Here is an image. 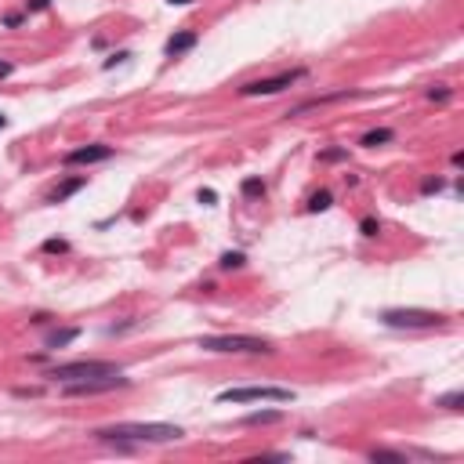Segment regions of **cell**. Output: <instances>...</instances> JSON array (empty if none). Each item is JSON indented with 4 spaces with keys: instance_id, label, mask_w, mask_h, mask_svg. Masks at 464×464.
<instances>
[{
    "instance_id": "6da1fadb",
    "label": "cell",
    "mask_w": 464,
    "mask_h": 464,
    "mask_svg": "<svg viewBox=\"0 0 464 464\" xmlns=\"http://www.w3.org/2000/svg\"><path fill=\"white\" fill-rule=\"evenodd\" d=\"M185 431L178 424H141V421H120V424H105V428H94V439L102 442H178Z\"/></svg>"
},
{
    "instance_id": "7a4b0ae2",
    "label": "cell",
    "mask_w": 464,
    "mask_h": 464,
    "mask_svg": "<svg viewBox=\"0 0 464 464\" xmlns=\"http://www.w3.org/2000/svg\"><path fill=\"white\" fill-rule=\"evenodd\" d=\"M113 374H123L117 363H105V359H76V363H55L47 377L51 381H91V377H113Z\"/></svg>"
},
{
    "instance_id": "3957f363",
    "label": "cell",
    "mask_w": 464,
    "mask_h": 464,
    "mask_svg": "<svg viewBox=\"0 0 464 464\" xmlns=\"http://www.w3.org/2000/svg\"><path fill=\"white\" fill-rule=\"evenodd\" d=\"M385 327L392 330H428V327H442L446 316L431 312V309H385L377 316Z\"/></svg>"
},
{
    "instance_id": "277c9868",
    "label": "cell",
    "mask_w": 464,
    "mask_h": 464,
    "mask_svg": "<svg viewBox=\"0 0 464 464\" xmlns=\"http://www.w3.org/2000/svg\"><path fill=\"white\" fill-rule=\"evenodd\" d=\"M203 352H247V356H268L276 352L265 338H247V334H218V338H200Z\"/></svg>"
},
{
    "instance_id": "5b68a950",
    "label": "cell",
    "mask_w": 464,
    "mask_h": 464,
    "mask_svg": "<svg viewBox=\"0 0 464 464\" xmlns=\"http://www.w3.org/2000/svg\"><path fill=\"white\" fill-rule=\"evenodd\" d=\"M258 399H268V403H291L294 392L291 388H276V385H247V388H225L218 395V403H258Z\"/></svg>"
},
{
    "instance_id": "8992f818",
    "label": "cell",
    "mask_w": 464,
    "mask_h": 464,
    "mask_svg": "<svg viewBox=\"0 0 464 464\" xmlns=\"http://www.w3.org/2000/svg\"><path fill=\"white\" fill-rule=\"evenodd\" d=\"M305 76V69H291V73H276V76H265V80H250V84H243L239 87V94L243 98H268V94H280V91H286L291 84H298V80Z\"/></svg>"
},
{
    "instance_id": "52a82bcc",
    "label": "cell",
    "mask_w": 464,
    "mask_h": 464,
    "mask_svg": "<svg viewBox=\"0 0 464 464\" xmlns=\"http://www.w3.org/2000/svg\"><path fill=\"white\" fill-rule=\"evenodd\" d=\"M131 381L123 374H113V377H91V381H66L62 392L66 395H102V392H117V388H127Z\"/></svg>"
},
{
    "instance_id": "ba28073f",
    "label": "cell",
    "mask_w": 464,
    "mask_h": 464,
    "mask_svg": "<svg viewBox=\"0 0 464 464\" xmlns=\"http://www.w3.org/2000/svg\"><path fill=\"white\" fill-rule=\"evenodd\" d=\"M113 153H117L113 146H102V141H98V146H80V149L66 153V156H62V164H66V167H76V164H102V160H109Z\"/></svg>"
},
{
    "instance_id": "9c48e42d",
    "label": "cell",
    "mask_w": 464,
    "mask_h": 464,
    "mask_svg": "<svg viewBox=\"0 0 464 464\" xmlns=\"http://www.w3.org/2000/svg\"><path fill=\"white\" fill-rule=\"evenodd\" d=\"M193 47H196V33H193V29H182V33H174V37L164 44V51L174 58V55H185V51H193Z\"/></svg>"
},
{
    "instance_id": "30bf717a",
    "label": "cell",
    "mask_w": 464,
    "mask_h": 464,
    "mask_svg": "<svg viewBox=\"0 0 464 464\" xmlns=\"http://www.w3.org/2000/svg\"><path fill=\"white\" fill-rule=\"evenodd\" d=\"M87 185V178H66L62 185H55L51 193H47V203H66L73 193H80V189Z\"/></svg>"
},
{
    "instance_id": "8fae6325",
    "label": "cell",
    "mask_w": 464,
    "mask_h": 464,
    "mask_svg": "<svg viewBox=\"0 0 464 464\" xmlns=\"http://www.w3.org/2000/svg\"><path fill=\"white\" fill-rule=\"evenodd\" d=\"M80 338V327H66V330H51V334H47V348H51V352H58V348H66L69 341H76Z\"/></svg>"
},
{
    "instance_id": "7c38bea8",
    "label": "cell",
    "mask_w": 464,
    "mask_h": 464,
    "mask_svg": "<svg viewBox=\"0 0 464 464\" xmlns=\"http://www.w3.org/2000/svg\"><path fill=\"white\" fill-rule=\"evenodd\" d=\"M392 138H395V135L388 131V127H377V131H366V135L359 138V146H363V149H377V146H388Z\"/></svg>"
},
{
    "instance_id": "4fadbf2b",
    "label": "cell",
    "mask_w": 464,
    "mask_h": 464,
    "mask_svg": "<svg viewBox=\"0 0 464 464\" xmlns=\"http://www.w3.org/2000/svg\"><path fill=\"white\" fill-rule=\"evenodd\" d=\"M280 421H283L280 410H254V413H247V418H243L247 428H254V424H280Z\"/></svg>"
},
{
    "instance_id": "5bb4252c",
    "label": "cell",
    "mask_w": 464,
    "mask_h": 464,
    "mask_svg": "<svg viewBox=\"0 0 464 464\" xmlns=\"http://www.w3.org/2000/svg\"><path fill=\"white\" fill-rule=\"evenodd\" d=\"M330 207H334V196L327 193V189H319V193L309 200V211L312 214H323V211H330Z\"/></svg>"
},
{
    "instance_id": "9a60e30c",
    "label": "cell",
    "mask_w": 464,
    "mask_h": 464,
    "mask_svg": "<svg viewBox=\"0 0 464 464\" xmlns=\"http://www.w3.org/2000/svg\"><path fill=\"white\" fill-rule=\"evenodd\" d=\"M239 193H243L247 200H254V196H265V178H243V185H239Z\"/></svg>"
},
{
    "instance_id": "2e32d148",
    "label": "cell",
    "mask_w": 464,
    "mask_h": 464,
    "mask_svg": "<svg viewBox=\"0 0 464 464\" xmlns=\"http://www.w3.org/2000/svg\"><path fill=\"white\" fill-rule=\"evenodd\" d=\"M218 265L229 272V268H243V265H247V258H243L239 250H225V254H221V261H218Z\"/></svg>"
},
{
    "instance_id": "e0dca14e",
    "label": "cell",
    "mask_w": 464,
    "mask_h": 464,
    "mask_svg": "<svg viewBox=\"0 0 464 464\" xmlns=\"http://www.w3.org/2000/svg\"><path fill=\"white\" fill-rule=\"evenodd\" d=\"M461 403H464V392H450V395L436 399V406H442V410H461Z\"/></svg>"
},
{
    "instance_id": "ac0fdd59",
    "label": "cell",
    "mask_w": 464,
    "mask_h": 464,
    "mask_svg": "<svg viewBox=\"0 0 464 464\" xmlns=\"http://www.w3.org/2000/svg\"><path fill=\"white\" fill-rule=\"evenodd\" d=\"M359 232H363V236H377V232H381V221H377V218H363V221H359Z\"/></svg>"
},
{
    "instance_id": "d6986e66",
    "label": "cell",
    "mask_w": 464,
    "mask_h": 464,
    "mask_svg": "<svg viewBox=\"0 0 464 464\" xmlns=\"http://www.w3.org/2000/svg\"><path fill=\"white\" fill-rule=\"evenodd\" d=\"M66 250H69L66 239H47L44 243V254H66Z\"/></svg>"
},
{
    "instance_id": "ffe728a7",
    "label": "cell",
    "mask_w": 464,
    "mask_h": 464,
    "mask_svg": "<svg viewBox=\"0 0 464 464\" xmlns=\"http://www.w3.org/2000/svg\"><path fill=\"white\" fill-rule=\"evenodd\" d=\"M442 185H446L442 178H428V182L421 185V193H424V196H431V193H439V189H442Z\"/></svg>"
},
{
    "instance_id": "44dd1931",
    "label": "cell",
    "mask_w": 464,
    "mask_h": 464,
    "mask_svg": "<svg viewBox=\"0 0 464 464\" xmlns=\"http://www.w3.org/2000/svg\"><path fill=\"white\" fill-rule=\"evenodd\" d=\"M428 98H431V102H446V98H450V87H442V84H439V87H431V91H428Z\"/></svg>"
},
{
    "instance_id": "7402d4cb",
    "label": "cell",
    "mask_w": 464,
    "mask_h": 464,
    "mask_svg": "<svg viewBox=\"0 0 464 464\" xmlns=\"http://www.w3.org/2000/svg\"><path fill=\"white\" fill-rule=\"evenodd\" d=\"M51 8V0H26V11H44Z\"/></svg>"
},
{
    "instance_id": "603a6c76",
    "label": "cell",
    "mask_w": 464,
    "mask_h": 464,
    "mask_svg": "<svg viewBox=\"0 0 464 464\" xmlns=\"http://www.w3.org/2000/svg\"><path fill=\"white\" fill-rule=\"evenodd\" d=\"M19 22H22V15H19V11H11V15H4V26H8V29H15V26H19Z\"/></svg>"
},
{
    "instance_id": "cb8c5ba5",
    "label": "cell",
    "mask_w": 464,
    "mask_h": 464,
    "mask_svg": "<svg viewBox=\"0 0 464 464\" xmlns=\"http://www.w3.org/2000/svg\"><path fill=\"white\" fill-rule=\"evenodd\" d=\"M127 58H131V55H127V51H120V55H113V58H105V69H113V66H117V62H127Z\"/></svg>"
},
{
    "instance_id": "d4e9b609",
    "label": "cell",
    "mask_w": 464,
    "mask_h": 464,
    "mask_svg": "<svg viewBox=\"0 0 464 464\" xmlns=\"http://www.w3.org/2000/svg\"><path fill=\"white\" fill-rule=\"evenodd\" d=\"M218 196H214V189H200V203H214Z\"/></svg>"
},
{
    "instance_id": "484cf974",
    "label": "cell",
    "mask_w": 464,
    "mask_h": 464,
    "mask_svg": "<svg viewBox=\"0 0 464 464\" xmlns=\"http://www.w3.org/2000/svg\"><path fill=\"white\" fill-rule=\"evenodd\" d=\"M319 160H345V149H330V153H323Z\"/></svg>"
},
{
    "instance_id": "4316f807",
    "label": "cell",
    "mask_w": 464,
    "mask_h": 464,
    "mask_svg": "<svg viewBox=\"0 0 464 464\" xmlns=\"http://www.w3.org/2000/svg\"><path fill=\"white\" fill-rule=\"evenodd\" d=\"M11 69H15V66H11V62H8V58H0V76H8Z\"/></svg>"
},
{
    "instance_id": "83f0119b",
    "label": "cell",
    "mask_w": 464,
    "mask_h": 464,
    "mask_svg": "<svg viewBox=\"0 0 464 464\" xmlns=\"http://www.w3.org/2000/svg\"><path fill=\"white\" fill-rule=\"evenodd\" d=\"M167 4H178V8H185V4H193V0H167Z\"/></svg>"
},
{
    "instance_id": "f1b7e54d",
    "label": "cell",
    "mask_w": 464,
    "mask_h": 464,
    "mask_svg": "<svg viewBox=\"0 0 464 464\" xmlns=\"http://www.w3.org/2000/svg\"><path fill=\"white\" fill-rule=\"evenodd\" d=\"M4 127H8V117H4V113H0V131H4Z\"/></svg>"
}]
</instances>
